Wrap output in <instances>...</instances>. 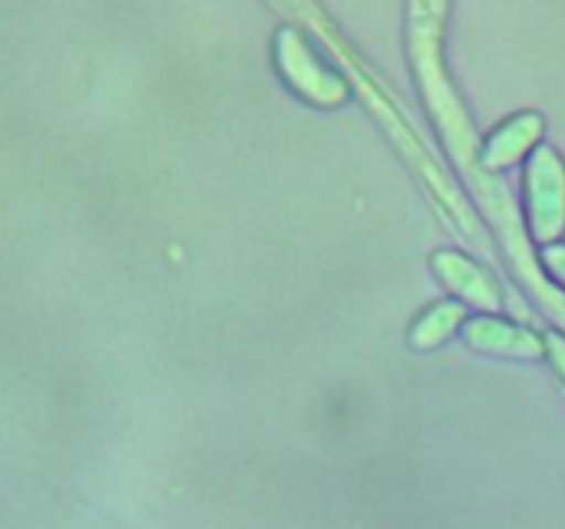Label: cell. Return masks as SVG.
<instances>
[{"mask_svg":"<svg viewBox=\"0 0 565 529\" xmlns=\"http://www.w3.org/2000/svg\"><path fill=\"white\" fill-rule=\"evenodd\" d=\"M463 339L469 347L489 356L519 358V361H535L544 356V336L535 331L522 328L511 320L494 317V314H480L463 325Z\"/></svg>","mask_w":565,"mask_h":529,"instance_id":"cell-6","label":"cell"},{"mask_svg":"<svg viewBox=\"0 0 565 529\" xmlns=\"http://www.w3.org/2000/svg\"><path fill=\"white\" fill-rule=\"evenodd\" d=\"M301 11H303V17H307L309 25H312L315 31L326 39V44H329L331 53H334L340 61H345L348 72H351L353 83H356V91L362 94V99L367 102V108L373 110L375 119H379L381 125H384V130L390 132V138L397 143V149L406 154L408 163H412L414 169H417V174L428 182V187L441 198V204H445V207L450 209L456 218H461L463 231H467V235H475V231H478V226H475V215H472V209H469V204L463 202L461 191H458V185L452 182V176L447 174V171L441 169L434 158H430V152L423 147V141H419L417 132L412 130V125L403 119V114L395 108V105H392V99L386 97L384 88L375 83V77L370 75V72L364 69L362 61L356 58V53L351 50V44L342 42L340 33L329 25V20H326V17L315 9V6H303Z\"/></svg>","mask_w":565,"mask_h":529,"instance_id":"cell-1","label":"cell"},{"mask_svg":"<svg viewBox=\"0 0 565 529\" xmlns=\"http://www.w3.org/2000/svg\"><path fill=\"white\" fill-rule=\"evenodd\" d=\"M539 262L541 268H544V273L550 276L557 287H563L565 292V242H552V246L541 248Z\"/></svg>","mask_w":565,"mask_h":529,"instance_id":"cell-9","label":"cell"},{"mask_svg":"<svg viewBox=\"0 0 565 529\" xmlns=\"http://www.w3.org/2000/svg\"><path fill=\"white\" fill-rule=\"evenodd\" d=\"M430 268H434L436 279L447 287V292L458 298V303H469L486 314H497L502 309L500 284L491 279L489 270L480 268L463 251L439 248L430 253Z\"/></svg>","mask_w":565,"mask_h":529,"instance_id":"cell-5","label":"cell"},{"mask_svg":"<svg viewBox=\"0 0 565 529\" xmlns=\"http://www.w3.org/2000/svg\"><path fill=\"white\" fill-rule=\"evenodd\" d=\"M530 237L541 246L561 242L565 235V163L552 147H539L524 169Z\"/></svg>","mask_w":565,"mask_h":529,"instance_id":"cell-3","label":"cell"},{"mask_svg":"<svg viewBox=\"0 0 565 529\" xmlns=\"http://www.w3.org/2000/svg\"><path fill=\"white\" fill-rule=\"evenodd\" d=\"M491 226H494L497 237H500L502 248H505L508 259H511L513 273H516L519 281L527 287V292L535 298V303L544 309L546 317L555 320V323L565 331V292L539 264V257H535L533 246H530L527 229H524L522 213L502 215V218H497Z\"/></svg>","mask_w":565,"mask_h":529,"instance_id":"cell-4","label":"cell"},{"mask_svg":"<svg viewBox=\"0 0 565 529\" xmlns=\"http://www.w3.org/2000/svg\"><path fill=\"white\" fill-rule=\"evenodd\" d=\"M541 136H544V116L535 110H522L502 121L494 132L480 147V165L489 174H497L502 169H511L519 160L533 154L539 149Z\"/></svg>","mask_w":565,"mask_h":529,"instance_id":"cell-7","label":"cell"},{"mask_svg":"<svg viewBox=\"0 0 565 529\" xmlns=\"http://www.w3.org/2000/svg\"><path fill=\"white\" fill-rule=\"evenodd\" d=\"M274 64L292 94L318 108H340L348 102V80L331 69L298 28L281 25L274 36Z\"/></svg>","mask_w":565,"mask_h":529,"instance_id":"cell-2","label":"cell"},{"mask_svg":"<svg viewBox=\"0 0 565 529\" xmlns=\"http://www.w3.org/2000/svg\"><path fill=\"white\" fill-rule=\"evenodd\" d=\"M544 356L550 358L555 375L565 384V336L563 334H557V331H546V334H544Z\"/></svg>","mask_w":565,"mask_h":529,"instance_id":"cell-10","label":"cell"},{"mask_svg":"<svg viewBox=\"0 0 565 529\" xmlns=\"http://www.w3.org/2000/svg\"><path fill=\"white\" fill-rule=\"evenodd\" d=\"M467 323V306L458 301H439L430 309H425L408 328L406 342L414 350H436L445 345L461 325Z\"/></svg>","mask_w":565,"mask_h":529,"instance_id":"cell-8","label":"cell"}]
</instances>
